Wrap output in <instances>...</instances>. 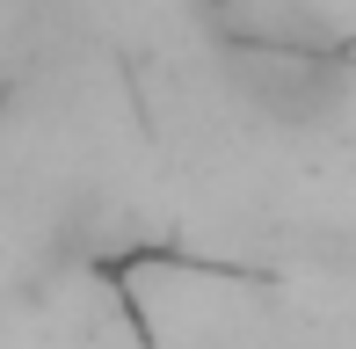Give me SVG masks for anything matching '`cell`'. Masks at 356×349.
I'll return each mask as SVG.
<instances>
[{"instance_id": "cell-1", "label": "cell", "mask_w": 356, "mask_h": 349, "mask_svg": "<svg viewBox=\"0 0 356 349\" xmlns=\"http://www.w3.org/2000/svg\"><path fill=\"white\" fill-rule=\"evenodd\" d=\"M233 88L277 124H320L342 109L349 73L313 44H248L233 51Z\"/></svg>"}]
</instances>
